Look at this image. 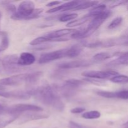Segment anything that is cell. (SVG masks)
Returning a JSON list of instances; mask_svg holds the SVG:
<instances>
[{"label": "cell", "mask_w": 128, "mask_h": 128, "mask_svg": "<svg viewBox=\"0 0 128 128\" xmlns=\"http://www.w3.org/2000/svg\"><path fill=\"white\" fill-rule=\"evenodd\" d=\"M32 96L46 106H51L58 111H63L65 106L54 86L44 84L32 90Z\"/></svg>", "instance_id": "obj_1"}, {"label": "cell", "mask_w": 128, "mask_h": 128, "mask_svg": "<svg viewBox=\"0 0 128 128\" xmlns=\"http://www.w3.org/2000/svg\"><path fill=\"white\" fill-rule=\"evenodd\" d=\"M34 10L35 4L32 1H22L19 4L16 13L11 15V18L14 20H30Z\"/></svg>", "instance_id": "obj_2"}, {"label": "cell", "mask_w": 128, "mask_h": 128, "mask_svg": "<svg viewBox=\"0 0 128 128\" xmlns=\"http://www.w3.org/2000/svg\"><path fill=\"white\" fill-rule=\"evenodd\" d=\"M111 13L112 12L110 10H106L101 14L93 18L87 27L85 28L84 34L82 37V39L90 37L91 34H92L101 26V24L111 16Z\"/></svg>", "instance_id": "obj_3"}, {"label": "cell", "mask_w": 128, "mask_h": 128, "mask_svg": "<svg viewBox=\"0 0 128 128\" xmlns=\"http://www.w3.org/2000/svg\"><path fill=\"white\" fill-rule=\"evenodd\" d=\"M43 108L40 106L29 104H18L6 108V112L7 114L18 117V116L22 113L29 112H41Z\"/></svg>", "instance_id": "obj_4"}, {"label": "cell", "mask_w": 128, "mask_h": 128, "mask_svg": "<svg viewBox=\"0 0 128 128\" xmlns=\"http://www.w3.org/2000/svg\"><path fill=\"white\" fill-rule=\"evenodd\" d=\"M18 58L16 54H10L5 56L1 61L3 69L9 73L19 72L25 68L20 66L18 63Z\"/></svg>", "instance_id": "obj_5"}, {"label": "cell", "mask_w": 128, "mask_h": 128, "mask_svg": "<svg viewBox=\"0 0 128 128\" xmlns=\"http://www.w3.org/2000/svg\"><path fill=\"white\" fill-rule=\"evenodd\" d=\"M81 74L86 78L96 79V80H107L118 75V72L114 70L107 71H84Z\"/></svg>", "instance_id": "obj_6"}, {"label": "cell", "mask_w": 128, "mask_h": 128, "mask_svg": "<svg viewBox=\"0 0 128 128\" xmlns=\"http://www.w3.org/2000/svg\"><path fill=\"white\" fill-rule=\"evenodd\" d=\"M76 30L71 28L61 29L56 31H51L45 34L44 36L51 40V42H61V41H68V39L63 38V36L68 34H72Z\"/></svg>", "instance_id": "obj_7"}, {"label": "cell", "mask_w": 128, "mask_h": 128, "mask_svg": "<svg viewBox=\"0 0 128 128\" xmlns=\"http://www.w3.org/2000/svg\"><path fill=\"white\" fill-rule=\"evenodd\" d=\"M66 57V48L42 54L39 59L40 64H46Z\"/></svg>", "instance_id": "obj_8"}, {"label": "cell", "mask_w": 128, "mask_h": 128, "mask_svg": "<svg viewBox=\"0 0 128 128\" xmlns=\"http://www.w3.org/2000/svg\"><path fill=\"white\" fill-rule=\"evenodd\" d=\"M0 96L6 98H14L18 100H27L32 96V90L28 91H1Z\"/></svg>", "instance_id": "obj_9"}, {"label": "cell", "mask_w": 128, "mask_h": 128, "mask_svg": "<svg viewBox=\"0 0 128 128\" xmlns=\"http://www.w3.org/2000/svg\"><path fill=\"white\" fill-rule=\"evenodd\" d=\"M26 74L13 75L9 77L0 79V85L1 86H17L24 82Z\"/></svg>", "instance_id": "obj_10"}, {"label": "cell", "mask_w": 128, "mask_h": 128, "mask_svg": "<svg viewBox=\"0 0 128 128\" xmlns=\"http://www.w3.org/2000/svg\"><path fill=\"white\" fill-rule=\"evenodd\" d=\"M93 63L92 61L86 60H76V61H69V62H64L58 65V68L62 70H70V69L79 68L87 67L90 66Z\"/></svg>", "instance_id": "obj_11"}, {"label": "cell", "mask_w": 128, "mask_h": 128, "mask_svg": "<svg viewBox=\"0 0 128 128\" xmlns=\"http://www.w3.org/2000/svg\"><path fill=\"white\" fill-rule=\"evenodd\" d=\"M81 1H74L68 2L63 4L60 5V6H56L52 9L48 10L46 11L47 13H54V12H58V11H72L77 5L81 2Z\"/></svg>", "instance_id": "obj_12"}, {"label": "cell", "mask_w": 128, "mask_h": 128, "mask_svg": "<svg viewBox=\"0 0 128 128\" xmlns=\"http://www.w3.org/2000/svg\"><path fill=\"white\" fill-rule=\"evenodd\" d=\"M36 61L34 55L31 52H24L20 55L18 58V63L21 67L30 66Z\"/></svg>", "instance_id": "obj_13"}, {"label": "cell", "mask_w": 128, "mask_h": 128, "mask_svg": "<svg viewBox=\"0 0 128 128\" xmlns=\"http://www.w3.org/2000/svg\"><path fill=\"white\" fill-rule=\"evenodd\" d=\"M49 115L47 114H41L40 112H26L24 115L22 116L21 121L20 124L25 123V122H29L31 121H35V120H42V119H46L49 118Z\"/></svg>", "instance_id": "obj_14"}, {"label": "cell", "mask_w": 128, "mask_h": 128, "mask_svg": "<svg viewBox=\"0 0 128 128\" xmlns=\"http://www.w3.org/2000/svg\"><path fill=\"white\" fill-rule=\"evenodd\" d=\"M121 53V52H98V53L96 54L93 56V58H92V61H97V62L104 61V60H108V59L111 58H112V57H114V56H117V57H118Z\"/></svg>", "instance_id": "obj_15"}, {"label": "cell", "mask_w": 128, "mask_h": 128, "mask_svg": "<svg viewBox=\"0 0 128 128\" xmlns=\"http://www.w3.org/2000/svg\"><path fill=\"white\" fill-rule=\"evenodd\" d=\"M83 50V46L82 44H75L70 48H66V57L72 58L77 57L81 53Z\"/></svg>", "instance_id": "obj_16"}, {"label": "cell", "mask_w": 128, "mask_h": 128, "mask_svg": "<svg viewBox=\"0 0 128 128\" xmlns=\"http://www.w3.org/2000/svg\"><path fill=\"white\" fill-rule=\"evenodd\" d=\"M86 82L83 80H77V79H70V80H66L62 85L70 90L76 91L78 88L84 84Z\"/></svg>", "instance_id": "obj_17"}, {"label": "cell", "mask_w": 128, "mask_h": 128, "mask_svg": "<svg viewBox=\"0 0 128 128\" xmlns=\"http://www.w3.org/2000/svg\"><path fill=\"white\" fill-rule=\"evenodd\" d=\"M42 76V72H41V71H36V72L26 74L25 83L29 85L35 84L41 78Z\"/></svg>", "instance_id": "obj_18"}, {"label": "cell", "mask_w": 128, "mask_h": 128, "mask_svg": "<svg viewBox=\"0 0 128 128\" xmlns=\"http://www.w3.org/2000/svg\"><path fill=\"white\" fill-rule=\"evenodd\" d=\"M106 10L107 9H106V4H98L97 6L94 7L92 10H90L88 14H87V15L91 18H93L97 16L98 15L103 12Z\"/></svg>", "instance_id": "obj_19"}, {"label": "cell", "mask_w": 128, "mask_h": 128, "mask_svg": "<svg viewBox=\"0 0 128 128\" xmlns=\"http://www.w3.org/2000/svg\"><path fill=\"white\" fill-rule=\"evenodd\" d=\"M99 4V1H81L78 5L76 6L72 11H80V10H86L91 7H95Z\"/></svg>", "instance_id": "obj_20"}, {"label": "cell", "mask_w": 128, "mask_h": 128, "mask_svg": "<svg viewBox=\"0 0 128 128\" xmlns=\"http://www.w3.org/2000/svg\"><path fill=\"white\" fill-rule=\"evenodd\" d=\"M111 63H113L114 65L121 64L128 66V51L121 52L117 59L112 61Z\"/></svg>", "instance_id": "obj_21"}, {"label": "cell", "mask_w": 128, "mask_h": 128, "mask_svg": "<svg viewBox=\"0 0 128 128\" xmlns=\"http://www.w3.org/2000/svg\"><path fill=\"white\" fill-rule=\"evenodd\" d=\"M90 19H91V18L89 17L87 14H86L85 16H84L83 17L81 18L78 19V20H73V21H70V22H69L67 24L66 26L69 28H74L75 27V26H81V25L86 23L88 21H89Z\"/></svg>", "instance_id": "obj_22"}, {"label": "cell", "mask_w": 128, "mask_h": 128, "mask_svg": "<svg viewBox=\"0 0 128 128\" xmlns=\"http://www.w3.org/2000/svg\"><path fill=\"white\" fill-rule=\"evenodd\" d=\"M1 40L0 41V53L8 49L10 45V40L6 32H1Z\"/></svg>", "instance_id": "obj_23"}, {"label": "cell", "mask_w": 128, "mask_h": 128, "mask_svg": "<svg viewBox=\"0 0 128 128\" xmlns=\"http://www.w3.org/2000/svg\"><path fill=\"white\" fill-rule=\"evenodd\" d=\"M101 117V113L98 111H90L84 112L82 114V118L86 120H96Z\"/></svg>", "instance_id": "obj_24"}, {"label": "cell", "mask_w": 128, "mask_h": 128, "mask_svg": "<svg viewBox=\"0 0 128 128\" xmlns=\"http://www.w3.org/2000/svg\"><path fill=\"white\" fill-rule=\"evenodd\" d=\"M51 42V40L50 39L48 38L46 36H40V37H38L34 39L33 40L31 41L30 42V44L32 46H38V45L42 44L44 42Z\"/></svg>", "instance_id": "obj_25"}, {"label": "cell", "mask_w": 128, "mask_h": 128, "mask_svg": "<svg viewBox=\"0 0 128 128\" xmlns=\"http://www.w3.org/2000/svg\"><path fill=\"white\" fill-rule=\"evenodd\" d=\"M110 80L114 83H126L128 82V76L126 75L118 74L112 77Z\"/></svg>", "instance_id": "obj_26"}, {"label": "cell", "mask_w": 128, "mask_h": 128, "mask_svg": "<svg viewBox=\"0 0 128 128\" xmlns=\"http://www.w3.org/2000/svg\"><path fill=\"white\" fill-rule=\"evenodd\" d=\"M1 4L6 9V11L12 13V15L16 13L17 9H16L15 5L11 3V2H10V1H1Z\"/></svg>", "instance_id": "obj_27"}, {"label": "cell", "mask_w": 128, "mask_h": 128, "mask_svg": "<svg viewBox=\"0 0 128 128\" xmlns=\"http://www.w3.org/2000/svg\"><path fill=\"white\" fill-rule=\"evenodd\" d=\"M78 17V14L76 13H70L65 14L61 15L59 18V21L61 22H67L71 20H75Z\"/></svg>", "instance_id": "obj_28"}, {"label": "cell", "mask_w": 128, "mask_h": 128, "mask_svg": "<svg viewBox=\"0 0 128 128\" xmlns=\"http://www.w3.org/2000/svg\"><path fill=\"white\" fill-rule=\"evenodd\" d=\"M96 94L101 97L106 98H116V91H98Z\"/></svg>", "instance_id": "obj_29"}, {"label": "cell", "mask_w": 128, "mask_h": 128, "mask_svg": "<svg viewBox=\"0 0 128 128\" xmlns=\"http://www.w3.org/2000/svg\"><path fill=\"white\" fill-rule=\"evenodd\" d=\"M122 17H117L116 18L114 19L111 22V23L109 24L108 28L110 29V30H113V29L116 28L117 27H118L122 22Z\"/></svg>", "instance_id": "obj_30"}, {"label": "cell", "mask_w": 128, "mask_h": 128, "mask_svg": "<svg viewBox=\"0 0 128 128\" xmlns=\"http://www.w3.org/2000/svg\"><path fill=\"white\" fill-rule=\"evenodd\" d=\"M116 98L128 100V90L116 91Z\"/></svg>", "instance_id": "obj_31"}, {"label": "cell", "mask_w": 128, "mask_h": 128, "mask_svg": "<svg viewBox=\"0 0 128 128\" xmlns=\"http://www.w3.org/2000/svg\"><path fill=\"white\" fill-rule=\"evenodd\" d=\"M84 81L86 82V83H91L95 85H102L105 83V82L102 80H98L96 79H91V78H84Z\"/></svg>", "instance_id": "obj_32"}, {"label": "cell", "mask_w": 128, "mask_h": 128, "mask_svg": "<svg viewBox=\"0 0 128 128\" xmlns=\"http://www.w3.org/2000/svg\"><path fill=\"white\" fill-rule=\"evenodd\" d=\"M128 2V1H123V0H120V1H113L112 3L110 4V8H114L117 7V6H120V5H122L123 4H126Z\"/></svg>", "instance_id": "obj_33"}, {"label": "cell", "mask_w": 128, "mask_h": 128, "mask_svg": "<svg viewBox=\"0 0 128 128\" xmlns=\"http://www.w3.org/2000/svg\"><path fill=\"white\" fill-rule=\"evenodd\" d=\"M85 108H72L71 110V112L72 114H81L82 112H84Z\"/></svg>", "instance_id": "obj_34"}, {"label": "cell", "mask_w": 128, "mask_h": 128, "mask_svg": "<svg viewBox=\"0 0 128 128\" xmlns=\"http://www.w3.org/2000/svg\"><path fill=\"white\" fill-rule=\"evenodd\" d=\"M69 127L70 128H85L82 125L79 124L78 123L74 121H70L69 122Z\"/></svg>", "instance_id": "obj_35"}, {"label": "cell", "mask_w": 128, "mask_h": 128, "mask_svg": "<svg viewBox=\"0 0 128 128\" xmlns=\"http://www.w3.org/2000/svg\"><path fill=\"white\" fill-rule=\"evenodd\" d=\"M50 48H51L50 47V46H49V45H48V44H46V45H41H41H40V47H39V46H37V47H35L34 49L35 50H38V51H40V50H47V49Z\"/></svg>", "instance_id": "obj_36"}, {"label": "cell", "mask_w": 128, "mask_h": 128, "mask_svg": "<svg viewBox=\"0 0 128 128\" xmlns=\"http://www.w3.org/2000/svg\"><path fill=\"white\" fill-rule=\"evenodd\" d=\"M62 2V1H51V2H48V3L46 4V6L47 7H51V6H56V5H59Z\"/></svg>", "instance_id": "obj_37"}, {"label": "cell", "mask_w": 128, "mask_h": 128, "mask_svg": "<svg viewBox=\"0 0 128 128\" xmlns=\"http://www.w3.org/2000/svg\"><path fill=\"white\" fill-rule=\"evenodd\" d=\"M6 108L2 104H0V115L3 114L4 112H6Z\"/></svg>", "instance_id": "obj_38"}, {"label": "cell", "mask_w": 128, "mask_h": 128, "mask_svg": "<svg viewBox=\"0 0 128 128\" xmlns=\"http://www.w3.org/2000/svg\"><path fill=\"white\" fill-rule=\"evenodd\" d=\"M6 126V124L5 122H0V128H2Z\"/></svg>", "instance_id": "obj_39"}, {"label": "cell", "mask_w": 128, "mask_h": 128, "mask_svg": "<svg viewBox=\"0 0 128 128\" xmlns=\"http://www.w3.org/2000/svg\"><path fill=\"white\" fill-rule=\"evenodd\" d=\"M4 90H5L4 86L0 85V92H1V91H4Z\"/></svg>", "instance_id": "obj_40"}, {"label": "cell", "mask_w": 128, "mask_h": 128, "mask_svg": "<svg viewBox=\"0 0 128 128\" xmlns=\"http://www.w3.org/2000/svg\"><path fill=\"white\" fill-rule=\"evenodd\" d=\"M1 12H0V20H1Z\"/></svg>", "instance_id": "obj_41"}, {"label": "cell", "mask_w": 128, "mask_h": 128, "mask_svg": "<svg viewBox=\"0 0 128 128\" xmlns=\"http://www.w3.org/2000/svg\"><path fill=\"white\" fill-rule=\"evenodd\" d=\"M127 10H128V6H127Z\"/></svg>", "instance_id": "obj_42"}]
</instances>
